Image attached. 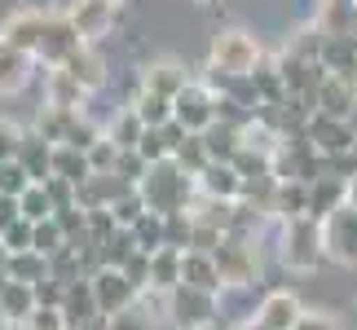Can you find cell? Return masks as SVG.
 <instances>
[{"instance_id":"6da1fadb","label":"cell","mask_w":357,"mask_h":330,"mask_svg":"<svg viewBox=\"0 0 357 330\" xmlns=\"http://www.w3.org/2000/svg\"><path fill=\"white\" fill-rule=\"evenodd\" d=\"M137 194H142L146 207L159 212V216L190 212L199 203V176H190L176 159H163V163H150L146 181L137 185Z\"/></svg>"},{"instance_id":"7a4b0ae2","label":"cell","mask_w":357,"mask_h":330,"mask_svg":"<svg viewBox=\"0 0 357 330\" xmlns=\"http://www.w3.org/2000/svg\"><path fill=\"white\" fill-rule=\"evenodd\" d=\"M278 260L282 269L291 273H318L326 260V225L318 216H296V220H282L278 225Z\"/></svg>"},{"instance_id":"3957f363","label":"cell","mask_w":357,"mask_h":330,"mask_svg":"<svg viewBox=\"0 0 357 330\" xmlns=\"http://www.w3.org/2000/svg\"><path fill=\"white\" fill-rule=\"evenodd\" d=\"M260 62H265V49H260L256 31H247V26H221L208 45V71L212 75L247 79Z\"/></svg>"},{"instance_id":"277c9868","label":"cell","mask_w":357,"mask_h":330,"mask_svg":"<svg viewBox=\"0 0 357 330\" xmlns=\"http://www.w3.org/2000/svg\"><path fill=\"white\" fill-rule=\"evenodd\" d=\"M216 269H221L225 291H252L260 282L265 256H260V238L256 233H225V242L216 246Z\"/></svg>"},{"instance_id":"5b68a950","label":"cell","mask_w":357,"mask_h":330,"mask_svg":"<svg viewBox=\"0 0 357 330\" xmlns=\"http://www.w3.org/2000/svg\"><path fill=\"white\" fill-rule=\"evenodd\" d=\"M163 317L172 322V330H216V322H221V295L181 282L172 295H163Z\"/></svg>"},{"instance_id":"8992f818","label":"cell","mask_w":357,"mask_h":330,"mask_svg":"<svg viewBox=\"0 0 357 330\" xmlns=\"http://www.w3.org/2000/svg\"><path fill=\"white\" fill-rule=\"evenodd\" d=\"M172 119L185 132H208L212 123H221V93L212 84H203V79H190L172 102Z\"/></svg>"},{"instance_id":"52a82bcc","label":"cell","mask_w":357,"mask_h":330,"mask_svg":"<svg viewBox=\"0 0 357 330\" xmlns=\"http://www.w3.org/2000/svg\"><path fill=\"white\" fill-rule=\"evenodd\" d=\"M305 141L322 159H340V155H353L357 150V128H353V119H335V115L313 110L309 123H305Z\"/></svg>"},{"instance_id":"ba28073f","label":"cell","mask_w":357,"mask_h":330,"mask_svg":"<svg viewBox=\"0 0 357 330\" xmlns=\"http://www.w3.org/2000/svg\"><path fill=\"white\" fill-rule=\"evenodd\" d=\"M89 282H93V295H98V308H102V317H115V313L132 308L137 299H142V291L132 286V278H128V273H123V269H111V265L93 269V273H89Z\"/></svg>"},{"instance_id":"9c48e42d","label":"cell","mask_w":357,"mask_h":330,"mask_svg":"<svg viewBox=\"0 0 357 330\" xmlns=\"http://www.w3.org/2000/svg\"><path fill=\"white\" fill-rule=\"evenodd\" d=\"M322 225H326V256L344 269H357V207L344 203V207L331 212Z\"/></svg>"},{"instance_id":"30bf717a","label":"cell","mask_w":357,"mask_h":330,"mask_svg":"<svg viewBox=\"0 0 357 330\" xmlns=\"http://www.w3.org/2000/svg\"><path fill=\"white\" fill-rule=\"evenodd\" d=\"M53 18V9H40V5H26V9H13L5 22H0V40H9V45L26 49L36 58L40 40H45V26Z\"/></svg>"},{"instance_id":"8fae6325","label":"cell","mask_w":357,"mask_h":330,"mask_svg":"<svg viewBox=\"0 0 357 330\" xmlns=\"http://www.w3.org/2000/svg\"><path fill=\"white\" fill-rule=\"evenodd\" d=\"M185 84H190V71L176 58H150L142 71H137V88L159 93V97H168V102H176V93Z\"/></svg>"},{"instance_id":"7c38bea8","label":"cell","mask_w":357,"mask_h":330,"mask_svg":"<svg viewBox=\"0 0 357 330\" xmlns=\"http://www.w3.org/2000/svg\"><path fill=\"white\" fill-rule=\"evenodd\" d=\"M115 13L111 5H102V0H71L66 5V18L75 22V31L84 36V45H98V40H106L115 31Z\"/></svg>"},{"instance_id":"4fadbf2b","label":"cell","mask_w":357,"mask_h":330,"mask_svg":"<svg viewBox=\"0 0 357 330\" xmlns=\"http://www.w3.org/2000/svg\"><path fill=\"white\" fill-rule=\"evenodd\" d=\"M36 58L18 45H9V40H0V97H13V93H22L26 84H31L36 75Z\"/></svg>"},{"instance_id":"5bb4252c","label":"cell","mask_w":357,"mask_h":330,"mask_svg":"<svg viewBox=\"0 0 357 330\" xmlns=\"http://www.w3.org/2000/svg\"><path fill=\"white\" fill-rule=\"evenodd\" d=\"M256 317L269 330H296V322L305 317V304H300L296 291H265L256 304Z\"/></svg>"},{"instance_id":"9a60e30c","label":"cell","mask_w":357,"mask_h":330,"mask_svg":"<svg viewBox=\"0 0 357 330\" xmlns=\"http://www.w3.org/2000/svg\"><path fill=\"white\" fill-rule=\"evenodd\" d=\"M93 93L66 71V66H49L45 71V106H66V110H89Z\"/></svg>"},{"instance_id":"2e32d148","label":"cell","mask_w":357,"mask_h":330,"mask_svg":"<svg viewBox=\"0 0 357 330\" xmlns=\"http://www.w3.org/2000/svg\"><path fill=\"white\" fill-rule=\"evenodd\" d=\"M62 317L71 330H84L93 322H102V308H98V295H93V282L79 278V282H66V295H62Z\"/></svg>"},{"instance_id":"e0dca14e","label":"cell","mask_w":357,"mask_h":330,"mask_svg":"<svg viewBox=\"0 0 357 330\" xmlns=\"http://www.w3.org/2000/svg\"><path fill=\"white\" fill-rule=\"evenodd\" d=\"M123 194H132V185H123L115 172H93L84 185H79V207L84 212H111Z\"/></svg>"},{"instance_id":"ac0fdd59","label":"cell","mask_w":357,"mask_h":330,"mask_svg":"<svg viewBox=\"0 0 357 330\" xmlns=\"http://www.w3.org/2000/svg\"><path fill=\"white\" fill-rule=\"evenodd\" d=\"M344 203H349V176H335V172L322 168L318 181H309V216L326 220L331 212L344 207Z\"/></svg>"},{"instance_id":"d6986e66","label":"cell","mask_w":357,"mask_h":330,"mask_svg":"<svg viewBox=\"0 0 357 330\" xmlns=\"http://www.w3.org/2000/svg\"><path fill=\"white\" fill-rule=\"evenodd\" d=\"M243 172L234 168V163H225V159H216L208 172L199 176V194L203 198H221V203H238L243 198Z\"/></svg>"},{"instance_id":"ffe728a7","label":"cell","mask_w":357,"mask_h":330,"mask_svg":"<svg viewBox=\"0 0 357 330\" xmlns=\"http://www.w3.org/2000/svg\"><path fill=\"white\" fill-rule=\"evenodd\" d=\"M181 265H185V251L176 246H159L150 256V291L146 295H172L181 286Z\"/></svg>"},{"instance_id":"44dd1931","label":"cell","mask_w":357,"mask_h":330,"mask_svg":"<svg viewBox=\"0 0 357 330\" xmlns=\"http://www.w3.org/2000/svg\"><path fill=\"white\" fill-rule=\"evenodd\" d=\"M313 110H322V115H335V119H353V110H357V97H353V88L344 84L340 75L326 71V79L318 84V93H313Z\"/></svg>"},{"instance_id":"7402d4cb","label":"cell","mask_w":357,"mask_h":330,"mask_svg":"<svg viewBox=\"0 0 357 330\" xmlns=\"http://www.w3.org/2000/svg\"><path fill=\"white\" fill-rule=\"evenodd\" d=\"M18 163L31 172V181H53V141H49V136H40L36 128H26L22 150H18Z\"/></svg>"},{"instance_id":"603a6c76","label":"cell","mask_w":357,"mask_h":330,"mask_svg":"<svg viewBox=\"0 0 357 330\" xmlns=\"http://www.w3.org/2000/svg\"><path fill=\"white\" fill-rule=\"evenodd\" d=\"M181 282H185V286H199V291H216V295L225 291L221 269H216V256H212V251H185Z\"/></svg>"},{"instance_id":"cb8c5ba5","label":"cell","mask_w":357,"mask_h":330,"mask_svg":"<svg viewBox=\"0 0 357 330\" xmlns=\"http://www.w3.org/2000/svg\"><path fill=\"white\" fill-rule=\"evenodd\" d=\"M0 308H5V317L13 322V326H22L31 313L40 308V295H36V286L31 282H5V291H0Z\"/></svg>"},{"instance_id":"d4e9b609","label":"cell","mask_w":357,"mask_h":330,"mask_svg":"<svg viewBox=\"0 0 357 330\" xmlns=\"http://www.w3.org/2000/svg\"><path fill=\"white\" fill-rule=\"evenodd\" d=\"M5 273H9V278L13 282H45V278H53V260L45 256V251H36V246H31V251H13L9 260H5Z\"/></svg>"},{"instance_id":"484cf974","label":"cell","mask_w":357,"mask_h":330,"mask_svg":"<svg viewBox=\"0 0 357 330\" xmlns=\"http://www.w3.org/2000/svg\"><path fill=\"white\" fill-rule=\"evenodd\" d=\"M62 66H66V71H71L89 93H98V88L106 84V58L98 53V45H84L71 62H62Z\"/></svg>"},{"instance_id":"4316f807","label":"cell","mask_w":357,"mask_h":330,"mask_svg":"<svg viewBox=\"0 0 357 330\" xmlns=\"http://www.w3.org/2000/svg\"><path fill=\"white\" fill-rule=\"evenodd\" d=\"M53 176L71 185H84L93 176V163H89V150H75V146H53Z\"/></svg>"},{"instance_id":"83f0119b","label":"cell","mask_w":357,"mask_h":330,"mask_svg":"<svg viewBox=\"0 0 357 330\" xmlns=\"http://www.w3.org/2000/svg\"><path fill=\"white\" fill-rule=\"evenodd\" d=\"M309 216V181H278V198H273V220H296Z\"/></svg>"},{"instance_id":"f1b7e54d","label":"cell","mask_w":357,"mask_h":330,"mask_svg":"<svg viewBox=\"0 0 357 330\" xmlns=\"http://www.w3.org/2000/svg\"><path fill=\"white\" fill-rule=\"evenodd\" d=\"M106 136H111L119 150H137V146H142V136H146V123H142V115H137L132 106H119L115 119L106 123Z\"/></svg>"},{"instance_id":"f546056e","label":"cell","mask_w":357,"mask_h":330,"mask_svg":"<svg viewBox=\"0 0 357 330\" xmlns=\"http://www.w3.org/2000/svg\"><path fill=\"white\" fill-rule=\"evenodd\" d=\"M176 163H181V168L190 172V176H203V172H208L212 168V150H208V136H203V132H185V141L181 146H176V155H172Z\"/></svg>"},{"instance_id":"4dcf8cb0","label":"cell","mask_w":357,"mask_h":330,"mask_svg":"<svg viewBox=\"0 0 357 330\" xmlns=\"http://www.w3.org/2000/svg\"><path fill=\"white\" fill-rule=\"evenodd\" d=\"M128 106L137 110V115H142V123H146V128H168V123H172V102H168V97H159V93H146V88H137Z\"/></svg>"},{"instance_id":"1f68e13d","label":"cell","mask_w":357,"mask_h":330,"mask_svg":"<svg viewBox=\"0 0 357 330\" xmlns=\"http://www.w3.org/2000/svg\"><path fill=\"white\" fill-rule=\"evenodd\" d=\"M132 238H137V246H142V251H150V256H155L159 246H168V216H159V212H146V216L132 225Z\"/></svg>"},{"instance_id":"d6a6232c","label":"cell","mask_w":357,"mask_h":330,"mask_svg":"<svg viewBox=\"0 0 357 330\" xmlns=\"http://www.w3.org/2000/svg\"><path fill=\"white\" fill-rule=\"evenodd\" d=\"M18 203H22V216H26V220H36V225H40V220H49V216H58V203H53V194H49V185H45V181H36Z\"/></svg>"},{"instance_id":"836d02e7","label":"cell","mask_w":357,"mask_h":330,"mask_svg":"<svg viewBox=\"0 0 357 330\" xmlns=\"http://www.w3.org/2000/svg\"><path fill=\"white\" fill-rule=\"evenodd\" d=\"M31 185H36V181H31V172H26L18 159L0 163V194H13V198H22Z\"/></svg>"},{"instance_id":"e575fe53","label":"cell","mask_w":357,"mask_h":330,"mask_svg":"<svg viewBox=\"0 0 357 330\" xmlns=\"http://www.w3.org/2000/svg\"><path fill=\"white\" fill-rule=\"evenodd\" d=\"M146 172H150V163L142 159V150H123L119 163H115V176H119L123 185H132V189L146 181Z\"/></svg>"},{"instance_id":"d590c367","label":"cell","mask_w":357,"mask_h":330,"mask_svg":"<svg viewBox=\"0 0 357 330\" xmlns=\"http://www.w3.org/2000/svg\"><path fill=\"white\" fill-rule=\"evenodd\" d=\"M119 155H123V150L111 141V136H98V141H93L89 146V163H93V172H115V163H119Z\"/></svg>"},{"instance_id":"8d00e7d4","label":"cell","mask_w":357,"mask_h":330,"mask_svg":"<svg viewBox=\"0 0 357 330\" xmlns=\"http://www.w3.org/2000/svg\"><path fill=\"white\" fill-rule=\"evenodd\" d=\"M0 242H5V251H9V256H13V251H31V242H36V220H26V216H22V220H13Z\"/></svg>"},{"instance_id":"74e56055","label":"cell","mask_w":357,"mask_h":330,"mask_svg":"<svg viewBox=\"0 0 357 330\" xmlns=\"http://www.w3.org/2000/svg\"><path fill=\"white\" fill-rule=\"evenodd\" d=\"M106 326L111 330H155V317L142 308V299H137L132 308H123V313H115V317H106Z\"/></svg>"},{"instance_id":"f35d334b","label":"cell","mask_w":357,"mask_h":330,"mask_svg":"<svg viewBox=\"0 0 357 330\" xmlns=\"http://www.w3.org/2000/svg\"><path fill=\"white\" fill-rule=\"evenodd\" d=\"M190 233H195V212H172L168 216V246L190 251Z\"/></svg>"},{"instance_id":"ab89813d","label":"cell","mask_w":357,"mask_h":330,"mask_svg":"<svg viewBox=\"0 0 357 330\" xmlns=\"http://www.w3.org/2000/svg\"><path fill=\"white\" fill-rule=\"evenodd\" d=\"M18 330H71L66 326V317H62V308H49V304H40L31 317H26Z\"/></svg>"},{"instance_id":"60d3db41","label":"cell","mask_w":357,"mask_h":330,"mask_svg":"<svg viewBox=\"0 0 357 330\" xmlns=\"http://www.w3.org/2000/svg\"><path fill=\"white\" fill-rule=\"evenodd\" d=\"M22 136H26V128H18V123H9V119H0V163L18 159Z\"/></svg>"},{"instance_id":"b9f144b4","label":"cell","mask_w":357,"mask_h":330,"mask_svg":"<svg viewBox=\"0 0 357 330\" xmlns=\"http://www.w3.org/2000/svg\"><path fill=\"white\" fill-rule=\"evenodd\" d=\"M123 273H128L132 286L146 295V291H150V251H132V256H128V265H123Z\"/></svg>"},{"instance_id":"7bdbcfd3","label":"cell","mask_w":357,"mask_h":330,"mask_svg":"<svg viewBox=\"0 0 357 330\" xmlns=\"http://www.w3.org/2000/svg\"><path fill=\"white\" fill-rule=\"evenodd\" d=\"M296 330H344V322L326 308H305V317L296 322Z\"/></svg>"},{"instance_id":"ee69618b","label":"cell","mask_w":357,"mask_h":330,"mask_svg":"<svg viewBox=\"0 0 357 330\" xmlns=\"http://www.w3.org/2000/svg\"><path fill=\"white\" fill-rule=\"evenodd\" d=\"M13 220H22V203L13 194H0V238H5V229L13 225Z\"/></svg>"},{"instance_id":"f6af8a7d","label":"cell","mask_w":357,"mask_h":330,"mask_svg":"<svg viewBox=\"0 0 357 330\" xmlns=\"http://www.w3.org/2000/svg\"><path fill=\"white\" fill-rule=\"evenodd\" d=\"M331 75H340L344 84L353 88V97H357V62H349V66H340V71H331Z\"/></svg>"},{"instance_id":"bcb514c9","label":"cell","mask_w":357,"mask_h":330,"mask_svg":"<svg viewBox=\"0 0 357 330\" xmlns=\"http://www.w3.org/2000/svg\"><path fill=\"white\" fill-rule=\"evenodd\" d=\"M234 330H269V326H265V322H260L256 313H252V317H243V322H234Z\"/></svg>"},{"instance_id":"7dc6e473","label":"cell","mask_w":357,"mask_h":330,"mask_svg":"<svg viewBox=\"0 0 357 330\" xmlns=\"http://www.w3.org/2000/svg\"><path fill=\"white\" fill-rule=\"evenodd\" d=\"M349 203H353V207H357V172L349 176Z\"/></svg>"},{"instance_id":"c3c4849f","label":"cell","mask_w":357,"mask_h":330,"mask_svg":"<svg viewBox=\"0 0 357 330\" xmlns=\"http://www.w3.org/2000/svg\"><path fill=\"white\" fill-rule=\"evenodd\" d=\"M102 5H111V9H123V5H128V0H102Z\"/></svg>"},{"instance_id":"681fc988","label":"cell","mask_w":357,"mask_h":330,"mask_svg":"<svg viewBox=\"0 0 357 330\" xmlns=\"http://www.w3.org/2000/svg\"><path fill=\"white\" fill-rule=\"evenodd\" d=\"M5 260H9V251H5V242H0V265H5Z\"/></svg>"},{"instance_id":"f907efd6","label":"cell","mask_w":357,"mask_h":330,"mask_svg":"<svg viewBox=\"0 0 357 330\" xmlns=\"http://www.w3.org/2000/svg\"><path fill=\"white\" fill-rule=\"evenodd\" d=\"M190 5H216V0H190Z\"/></svg>"},{"instance_id":"816d5d0a","label":"cell","mask_w":357,"mask_h":330,"mask_svg":"<svg viewBox=\"0 0 357 330\" xmlns=\"http://www.w3.org/2000/svg\"><path fill=\"white\" fill-rule=\"evenodd\" d=\"M353 128H357V110H353Z\"/></svg>"}]
</instances>
